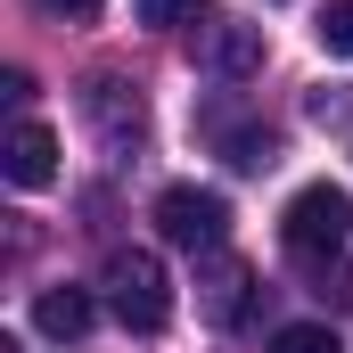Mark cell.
I'll list each match as a JSON object with an SVG mask.
<instances>
[{"label": "cell", "instance_id": "cell-11", "mask_svg": "<svg viewBox=\"0 0 353 353\" xmlns=\"http://www.w3.org/2000/svg\"><path fill=\"white\" fill-rule=\"evenodd\" d=\"M271 353H345V345H337L329 321H288V329L271 337Z\"/></svg>", "mask_w": 353, "mask_h": 353}, {"label": "cell", "instance_id": "cell-7", "mask_svg": "<svg viewBox=\"0 0 353 353\" xmlns=\"http://www.w3.org/2000/svg\"><path fill=\"white\" fill-rule=\"evenodd\" d=\"M205 140H214V148H222V165H239V173H263V165H279L271 123H247L239 107H214V115H205Z\"/></svg>", "mask_w": 353, "mask_h": 353}, {"label": "cell", "instance_id": "cell-1", "mask_svg": "<svg viewBox=\"0 0 353 353\" xmlns=\"http://www.w3.org/2000/svg\"><path fill=\"white\" fill-rule=\"evenodd\" d=\"M99 288H107V312H115L132 337H157V329L173 321V279H165V263H157L148 247H115L107 271H99Z\"/></svg>", "mask_w": 353, "mask_h": 353}, {"label": "cell", "instance_id": "cell-3", "mask_svg": "<svg viewBox=\"0 0 353 353\" xmlns=\"http://www.w3.org/2000/svg\"><path fill=\"white\" fill-rule=\"evenodd\" d=\"M157 230L189 247V255H214L222 239H230V205L214 197V189H197V181H173L165 197H157Z\"/></svg>", "mask_w": 353, "mask_h": 353}, {"label": "cell", "instance_id": "cell-5", "mask_svg": "<svg viewBox=\"0 0 353 353\" xmlns=\"http://www.w3.org/2000/svg\"><path fill=\"white\" fill-rule=\"evenodd\" d=\"M197 304H205V321L214 329H247V312H255V271L239 263V255H205V271H197Z\"/></svg>", "mask_w": 353, "mask_h": 353}, {"label": "cell", "instance_id": "cell-9", "mask_svg": "<svg viewBox=\"0 0 353 353\" xmlns=\"http://www.w3.org/2000/svg\"><path fill=\"white\" fill-rule=\"evenodd\" d=\"M90 321H99L90 288H41V296H33V329H41V337H58V345H74Z\"/></svg>", "mask_w": 353, "mask_h": 353}, {"label": "cell", "instance_id": "cell-12", "mask_svg": "<svg viewBox=\"0 0 353 353\" xmlns=\"http://www.w3.org/2000/svg\"><path fill=\"white\" fill-rule=\"evenodd\" d=\"M140 8V25H157V33H173V25H197L214 0H132Z\"/></svg>", "mask_w": 353, "mask_h": 353}, {"label": "cell", "instance_id": "cell-13", "mask_svg": "<svg viewBox=\"0 0 353 353\" xmlns=\"http://www.w3.org/2000/svg\"><path fill=\"white\" fill-rule=\"evenodd\" d=\"M321 50L329 58H353V0H329L321 8Z\"/></svg>", "mask_w": 353, "mask_h": 353}, {"label": "cell", "instance_id": "cell-10", "mask_svg": "<svg viewBox=\"0 0 353 353\" xmlns=\"http://www.w3.org/2000/svg\"><path fill=\"white\" fill-rule=\"evenodd\" d=\"M304 296L353 312V263H345V255H304Z\"/></svg>", "mask_w": 353, "mask_h": 353}, {"label": "cell", "instance_id": "cell-4", "mask_svg": "<svg viewBox=\"0 0 353 353\" xmlns=\"http://www.w3.org/2000/svg\"><path fill=\"white\" fill-rule=\"evenodd\" d=\"M83 115H90V132H99L107 157H132V148L148 140V107H140V90L115 83V74H99V83L83 90Z\"/></svg>", "mask_w": 353, "mask_h": 353}, {"label": "cell", "instance_id": "cell-6", "mask_svg": "<svg viewBox=\"0 0 353 353\" xmlns=\"http://www.w3.org/2000/svg\"><path fill=\"white\" fill-rule=\"evenodd\" d=\"M197 66L222 74V83H247V74L263 66V25H230V17H214V25L197 33Z\"/></svg>", "mask_w": 353, "mask_h": 353}, {"label": "cell", "instance_id": "cell-2", "mask_svg": "<svg viewBox=\"0 0 353 353\" xmlns=\"http://www.w3.org/2000/svg\"><path fill=\"white\" fill-rule=\"evenodd\" d=\"M353 239V197L337 181H312V189H296L288 197V214H279V247L304 263V255H345Z\"/></svg>", "mask_w": 353, "mask_h": 353}, {"label": "cell", "instance_id": "cell-8", "mask_svg": "<svg viewBox=\"0 0 353 353\" xmlns=\"http://www.w3.org/2000/svg\"><path fill=\"white\" fill-rule=\"evenodd\" d=\"M0 165H8L17 189H50V181H58V132H50V123H17L8 148H0Z\"/></svg>", "mask_w": 353, "mask_h": 353}, {"label": "cell", "instance_id": "cell-14", "mask_svg": "<svg viewBox=\"0 0 353 353\" xmlns=\"http://www.w3.org/2000/svg\"><path fill=\"white\" fill-rule=\"evenodd\" d=\"M33 8H41V17H66V25H90L107 0H33Z\"/></svg>", "mask_w": 353, "mask_h": 353}]
</instances>
